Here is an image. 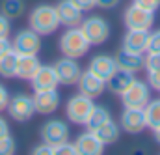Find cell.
Masks as SVG:
<instances>
[{
    "label": "cell",
    "mask_w": 160,
    "mask_h": 155,
    "mask_svg": "<svg viewBox=\"0 0 160 155\" xmlns=\"http://www.w3.org/2000/svg\"><path fill=\"white\" fill-rule=\"evenodd\" d=\"M28 24L39 36H50L52 32H56L58 26H60V19H58L56 6L41 4L38 8H34L30 11V15H28Z\"/></svg>",
    "instance_id": "1"
},
{
    "label": "cell",
    "mask_w": 160,
    "mask_h": 155,
    "mask_svg": "<svg viewBox=\"0 0 160 155\" xmlns=\"http://www.w3.org/2000/svg\"><path fill=\"white\" fill-rule=\"evenodd\" d=\"M91 43L86 39V36L82 34L80 26H71L69 30H65L60 38V51L63 56L67 58H75L78 60L82 56L88 54Z\"/></svg>",
    "instance_id": "2"
},
{
    "label": "cell",
    "mask_w": 160,
    "mask_h": 155,
    "mask_svg": "<svg viewBox=\"0 0 160 155\" xmlns=\"http://www.w3.org/2000/svg\"><path fill=\"white\" fill-rule=\"evenodd\" d=\"M95 103L91 97L84 95V94H78V95H73L69 101H67V107H65V114H67V120H71L73 123L77 125H86L88 118L91 114Z\"/></svg>",
    "instance_id": "3"
},
{
    "label": "cell",
    "mask_w": 160,
    "mask_h": 155,
    "mask_svg": "<svg viewBox=\"0 0 160 155\" xmlns=\"http://www.w3.org/2000/svg\"><path fill=\"white\" fill-rule=\"evenodd\" d=\"M80 30L86 36V39L91 45H102L106 39L110 38V24L102 17H88L82 19Z\"/></svg>",
    "instance_id": "4"
},
{
    "label": "cell",
    "mask_w": 160,
    "mask_h": 155,
    "mask_svg": "<svg viewBox=\"0 0 160 155\" xmlns=\"http://www.w3.org/2000/svg\"><path fill=\"white\" fill-rule=\"evenodd\" d=\"M121 101L125 107H130V109H145V105L151 101L149 84L134 78V82L121 94Z\"/></svg>",
    "instance_id": "5"
},
{
    "label": "cell",
    "mask_w": 160,
    "mask_h": 155,
    "mask_svg": "<svg viewBox=\"0 0 160 155\" xmlns=\"http://www.w3.org/2000/svg\"><path fill=\"white\" fill-rule=\"evenodd\" d=\"M6 110L15 121H28L36 114L34 97H30L26 94H17V95L9 97V103H8Z\"/></svg>",
    "instance_id": "6"
},
{
    "label": "cell",
    "mask_w": 160,
    "mask_h": 155,
    "mask_svg": "<svg viewBox=\"0 0 160 155\" xmlns=\"http://www.w3.org/2000/svg\"><path fill=\"white\" fill-rule=\"evenodd\" d=\"M155 24V13L143 9L136 4L128 6L125 11V26L127 30H151Z\"/></svg>",
    "instance_id": "7"
},
{
    "label": "cell",
    "mask_w": 160,
    "mask_h": 155,
    "mask_svg": "<svg viewBox=\"0 0 160 155\" xmlns=\"http://www.w3.org/2000/svg\"><path fill=\"white\" fill-rule=\"evenodd\" d=\"M41 140L48 146H58L69 140V125L63 120H48L41 127Z\"/></svg>",
    "instance_id": "8"
},
{
    "label": "cell",
    "mask_w": 160,
    "mask_h": 155,
    "mask_svg": "<svg viewBox=\"0 0 160 155\" xmlns=\"http://www.w3.org/2000/svg\"><path fill=\"white\" fill-rule=\"evenodd\" d=\"M11 47L17 54H38L41 49V36L32 28L21 30L15 34L11 41Z\"/></svg>",
    "instance_id": "9"
},
{
    "label": "cell",
    "mask_w": 160,
    "mask_h": 155,
    "mask_svg": "<svg viewBox=\"0 0 160 155\" xmlns=\"http://www.w3.org/2000/svg\"><path fill=\"white\" fill-rule=\"evenodd\" d=\"M54 71H56L58 82L63 84V86H73V84H77L78 78H80V73H82L78 62H77L75 58H67V56H63L62 60H58V62L54 64Z\"/></svg>",
    "instance_id": "10"
},
{
    "label": "cell",
    "mask_w": 160,
    "mask_h": 155,
    "mask_svg": "<svg viewBox=\"0 0 160 155\" xmlns=\"http://www.w3.org/2000/svg\"><path fill=\"white\" fill-rule=\"evenodd\" d=\"M119 127L123 131L130 133V135L142 133V131L147 127L143 109H130V107H125V110L121 112V118H119Z\"/></svg>",
    "instance_id": "11"
},
{
    "label": "cell",
    "mask_w": 160,
    "mask_h": 155,
    "mask_svg": "<svg viewBox=\"0 0 160 155\" xmlns=\"http://www.w3.org/2000/svg\"><path fill=\"white\" fill-rule=\"evenodd\" d=\"M34 107H36V112L43 114V116H48V114L56 112L58 107H60V94H58V90L52 88V90L34 92Z\"/></svg>",
    "instance_id": "12"
},
{
    "label": "cell",
    "mask_w": 160,
    "mask_h": 155,
    "mask_svg": "<svg viewBox=\"0 0 160 155\" xmlns=\"http://www.w3.org/2000/svg\"><path fill=\"white\" fill-rule=\"evenodd\" d=\"M116 58V64L119 69H125L128 73H138L143 69L145 66V56L142 52H132V51H127V49H121L119 52L114 56Z\"/></svg>",
    "instance_id": "13"
},
{
    "label": "cell",
    "mask_w": 160,
    "mask_h": 155,
    "mask_svg": "<svg viewBox=\"0 0 160 155\" xmlns=\"http://www.w3.org/2000/svg\"><path fill=\"white\" fill-rule=\"evenodd\" d=\"M30 82H32L34 92L52 90V88H58V84H60L58 77H56V71H54V66H39V69L30 78Z\"/></svg>",
    "instance_id": "14"
},
{
    "label": "cell",
    "mask_w": 160,
    "mask_h": 155,
    "mask_svg": "<svg viewBox=\"0 0 160 155\" xmlns=\"http://www.w3.org/2000/svg\"><path fill=\"white\" fill-rule=\"evenodd\" d=\"M77 84H78L80 94H84V95H88V97H91V99L99 97V95L104 92V86H106V82H104L102 78H99L97 75H93L89 69L80 73V78H78Z\"/></svg>",
    "instance_id": "15"
},
{
    "label": "cell",
    "mask_w": 160,
    "mask_h": 155,
    "mask_svg": "<svg viewBox=\"0 0 160 155\" xmlns=\"http://www.w3.org/2000/svg\"><path fill=\"white\" fill-rule=\"evenodd\" d=\"M75 148H77V153L78 155H101L104 152V144L89 129L86 133L78 135V138L75 140Z\"/></svg>",
    "instance_id": "16"
},
{
    "label": "cell",
    "mask_w": 160,
    "mask_h": 155,
    "mask_svg": "<svg viewBox=\"0 0 160 155\" xmlns=\"http://www.w3.org/2000/svg\"><path fill=\"white\" fill-rule=\"evenodd\" d=\"M56 11H58V19H60V24L71 28V26H80L82 23V9H78L71 0H62L58 6H56Z\"/></svg>",
    "instance_id": "17"
},
{
    "label": "cell",
    "mask_w": 160,
    "mask_h": 155,
    "mask_svg": "<svg viewBox=\"0 0 160 155\" xmlns=\"http://www.w3.org/2000/svg\"><path fill=\"white\" fill-rule=\"evenodd\" d=\"M93 75H97L99 78H102L104 82L114 75V71L118 69V64H116V58L114 56H108V54H97L91 62H89V67H88Z\"/></svg>",
    "instance_id": "18"
},
{
    "label": "cell",
    "mask_w": 160,
    "mask_h": 155,
    "mask_svg": "<svg viewBox=\"0 0 160 155\" xmlns=\"http://www.w3.org/2000/svg\"><path fill=\"white\" fill-rule=\"evenodd\" d=\"M41 62L38 60V54H19L17 56V71L15 77L30 80L36 75V71L39 69Z\"/></svg>",
    "instance_id": "19"
},
{
    "label": "cell",
    "mask_w": 160,
    "mask_h": 155,
    "mask_svg": "<svg viewBox=\"0 0 160 155\" xmlns=\"http://www.w3.org/2000/svg\"><path fill=\"white\" fill-rule=\"evenodd\" d=\"M147 39H149V30H128L123 38V49L143 54L147 51Z\"/></svg>",
    "instance_id": "20"
},
{
    "label": "cell",
    "mask_w": 160,
    "mask_h": 155,
    "mask_svg": "<svg viewBox=\"0 0 160 155\" xmlns=\"http://www.w3.org/2000/svg\"><path fill=\"white\" fill-rule=\"evenodd\" d=\"M134 73H128V71H125V69H116L114 71V75L106 80V86L114 92V94H118V95H121L132 82H134Z\"/></svg>",
    "instance_id": "21"
},
{
    "label": "cell",
    "mask_w": 160,
    "mask_h": 155,
    "mask_svg": "<svg viewBox=\"0 0 160 155\" xmlns=\"http://www.w3.org/2000/svg\"><path fill=\"white\" fill-rule=\"evenodd\" d=\"M95 135H97V138L104 144V146H108V144H114V142H118V138H119V133H121V127L110 118L108 121H104L101 127H97L95 131H93Z\"/></svg>",
    "instance_id": "22"
},
{
    "label": "cell",
    "mask_w": 160,
    "mask_h": 155,
    "mask_svg": "<svg viewBox=\"0 0 160 155\" xmlns=\"http://www.w3.org/2000/svg\"><path fill=\"white\" fill-rule=\"evenodd\" d=\"M17 56L19 54L11 49V51H8L0 58V77H4V78L15 77V71H17Z\"/></svg>",
    "instance_id": "23"
},
{
    "label": "cell",
    "mask_w": 160,
    "mask_h": 155,
    "mask_svg": "<svg viewBox=\"0 0 160 155\" xmlns=\"http://www.w3.org/2000/svg\"><path fill=\"white\" fill-rule=\"evenodd\" d=\"M110 110L106 109V107H99V105H95L93 107V110H91V114L88 118V121H86V127L89 129V131H95L97 127H101L104 121H108L110 120Z\"/></svg>",
    "instance_id": "24"
},
{
    "label": "cell",
    "mask_w": 160,
    "mask_h": 155,
    "mask_svg": "<svg viewBox=\"0 0 160 155\" xmlns=\"http://www.w3.org/2000/svg\"><path fill=\"white\" fill-rule=\"evenodd\" d=\"M143 112H145L147 127L153 129V131L158 129L160 127V99H151V101L145 105Z\"/></svg>",
    "instance_id": "25"
},
{
    "label": "cell",
    "mask_w": 160,
    "mask_h": 155,
    "mask_svg": "<svg viewBox=\"0 0 160 155\" xmlns=\"http://www.w3.org/2000/svg\"><path fill=\"white\" fill-rule=\"evenodd\" d=\"M24 11V2L22 0H2V13L8 19H17Z\"/></svg>",
    "instance_id": "26"
},
{
    "label": "cell",
    "mask_w": 160,
    "mask_h": 155,
    "mask_svg": "<svg viewBox=\"0 0 160 155\" xmlns=\"http://www.w3.org/2000/svg\"><path fill=\"white\" fill-rule=\"evenodd\" d=\"M143 69H147V71H160V52H147Z\"/></svg>",
    "instance_id": "27"
},
{
    "label": "cell",
    "mask_w": 160,
    "mask_h": 155,
    "mask_svg": "<svg viewBox=\"0 0 160 155\" xmlns=\"http://www.w3.org/2000/svg\"><path fill=\"white\" fill-rule=\"evenodd\" d=\"M15 150H17V144H15V140L9 135L0 138V155H13Z\"/></svg>",
    "instance_id": "28"
},
{
    "label": "cell",
    "mask_w": 160,
    "mask_h": 155,
    "mask_svg": "<svg viewBox=\"0 0 160 155\" xmlns=\"http://www.w3.org/2000/svg\"><path fill=\"white\" fill-rule=\"evenodd\" d=\"M145 52H160V30H157V32H149L147 51H145Z\"/></svg>",
    "instance_id": "29"
},
{
    "label": "cell",
    "mask_w": 160,
    "mask_h": 155,
    "mask_svg": "<svg viewBox=\"0 0 160 155\" xmlns=\"http://www.w3.org/2000/svg\"><path fill=\"white\" fill-rule=\"evenodd\" d=\"M54 155H78V153H77L75 142L69 144V140H67V142H62V144L54 146Z\"/></svg>",
    "instance_id": "30"
},
{
    "label": "cell",
    "mask_w": 160,
    "mask_h": 155,
    "mask_svg": "<svg viewBox=\"0 0 160 155\" xmlns=\"http://www.w3.org/2000/svg\"><path fill=\"white\" fill-rule=\"evenodd\" d=\"M132 4H136V6H140L143 9H149L153 13L160 8V0H132Z\"/></svg>",
    "instance_id": "31"
},
{
    "label": "cell",
    "mask_w": 160,
    "mask_h": 155,
    "mask_svg": "<svg viewBox=\"0 0 160 155\" xmlns=\"http://www.w3.org/2000/svg\"><path fill=\"white\" fill-rule=\"evenodd\" d=\"M9 32H11V23L4 13H0V38H9Z\"/></svg>",
    "instance_id": "32"
},
{
    "label": "cell",
    "mask_w": 160,
    "mask_h": 155,
    "mask_svg": "<svg viewBox=\"0 0 160 155\" xmlns=\"http://www.w3.org/2000/svg\"><path fill=\"white\" fill-rule=\"evenodd\" d=\"M147 84L149 88L160 92V71H147Z\"/></svg>",
    "instance_id": "33"
},
{
    "label": "cell",
    "mask_w": 160,
    "mask_h": 155,
    "mask_svg": "<svg viewBox=\"0 0 160 155\" xmlns=\"http://www.w3.org/2000/svg\"><path fill=\"white\" fill-rule=\"evenodd\" d=\"M71 2L82 11H89L93 8H97V0H71Z\"/></svg>",
    "instance_id": "34"
},
{
    "label": "cell",
    "mask_w": 160,
    "mask_h": 155,
    "mask_svg": "<svg viewBox=\"0 0 160 155\" xmlns=\"http://www.w3.org/2000/svg\"><path fill=\"white\" fill-rule=\"evenodd\" d=\"M8 103H9V92H8V88L4 84H0V112L6 110Z\"/></svg>",
    "instance_id": "35"
},
{
    "label": "cell",
    "mask_w": 160,
    "mask_h": 155,
    "mask_svg": "<svg viewBox=\"0 0 160 155\" xmlns=\"http://www.w3.org/2000/svg\"><path fill=\"white\" fill-rule=\"evenodd\" d=\"M32 153L34 155H54V146H48V144H41L38 148H34L32 150Z\"/></svg>",
    "instance_id": "36"
},
{
    "label": "cell",
    "mask_w": 160,
    "mask_h": 155,
    "mask_svg": "<svg viewBox=\"0 0 160 155\" xmlns=\"http://www.w3.org/2000/svg\"><path fill=\"white\" fill-rule=\"evenodd\" d=\"M121 0H97V8L101 9H114L116 6H119Z\"/></svg>",
    "instance_id": "37"
},
{
    "label": "cell",
    "mask_w": 160,
    "mask_h": 155,
    "mask_svg": "<svg viewBox=\"0 0 160 155\" xmlns=\"http://www.w3.org/2000/svg\"><path fill=\"white\" fill-rule=\"evenodd\" d=\"M13 47H11V41L9 38H0V58L8 52V51H11Z\"/></svg>",
    "instance_id": "38"
},
{
    "label": "cell",
    "mask_w": 160,
    "mask_h": 155,
    "mask_svg": "<svg viewBox=\"0 0 160 155\" xmlns=\"http://www.w3.org/2000/svg\"><path fill=\"white\" fill-rule=\"evenodd\" d=\"M8 135H9V125H8V121L4 118L0 116V138H4Z\"/></svg>",
    "instance_id": "39"
},
{
    "label": "cell",
    "mask_w": 160,
    "mask_h": 155,
    "mask_svg": "<svg viewBox=\"0 0 160 155\" xmlns=\"http://www.w3.org/2000/svg\"><path fill=\"white\" fill-rule=\"evenodd\" d=\"M155 140L160 144V127H158V129H155Z\"/></svg>",
    "instance_id": "40"
}]
</instances>
